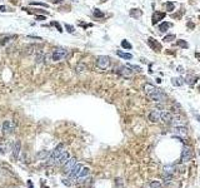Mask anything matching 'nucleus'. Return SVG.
<instances>
[{"instance_id": "nucleus-6", "label": "nucleus", "mask_w": 200, "mask_h": 188, "mask_svg": "<svg viewBox=\"0 0 200 188\" xmlns=\"http://www.w3.org/2000/svg\"><path fill=\"white\" fill-rule=\"evenodd\" d=\"M75 164H76V159H75V158H69L68 162L63 165V172H64L65 174H69L71 172V169L74 168Z\"/></svg>"}, {"instance_id": "nucleus-18", "label": "nucleus", "mask_w": 200, "mask_h": 188, "mask_svg": "<svg viewBox=\"0 0 200 188\" xmlns=\"http://www.w3.org/2000/svg\"><path fill=\"white\" fill-rule=\"evenodd\" d=\"M49 156H50V152H49V150H41V152H39V153L36 154V158L39 159V161H41V159L49 158Z\"/></svg>"}, {"instance_id": "nucleus-3", "label": "nucleus", "mask_w": 200, "mask_h": 188, "mask_svg": "<svg viewBox=\"0 0 200 188\" xmlns=\"http://www.w3.org/2000/svg\"><path fill=\"white\" fill-rule=\"evenodd\" d=\"M96 67L101 70H105L110 67V58L106 55H100L96 58Z\"/></svg>"}, {"instance_id": "nucleus-33", "label": "nucleus", "mask_w": 200, "mask_h": 188, "mask_svg": "<svg viewBox=\"0 0 200 188\" xmlns=\"http://www.w3.org/2000/svg\"><path fill=\"white\" fill-rule=\"evenodd\" d=\"M94 15H95V17H98V18H103V17H104V14H103L101 11H99L98 9H96L95 11H94Z\"/></svg>"}, {"instance_id": "nucleus-36", "label": "nucleus", "mask_w": 200, "mask_h": 188, "mask_svg": "<svg viewBox=\"0 0 200 188\" xmlns=\"http://www.w3.org/2000/svg\"><path fill=\"white\" fill-rule=\"evenodd\" d=\"M53 25H55V26H56V29H58L59 31H60V33H61V31H63V29H61V26H60V25H59L58 23H53Z\"/></svg>"}, {"instance_id": "nucleus-41", "label": "nucleus", "mask_w": 200, "mask_h": 188, "mask_svg": "<svg viewBox=\"0 0 200 188\" xmlns=\"http://www.w3.org/2000/svg\"><path fill=\"white\" fill-rule=\"evenodd\" d=\"M144 188H150V184L148 183V184H146V186H145V187H144Z\"/></svg>"}, {"instance_id": "nucleus-2", "label": "nucleus", "mask_w": 200, "mask_h": 188, "mask_svg": "<svg viewBox=\"0 0 200 188\" xmlns=\"http://www.w3.org/2000/svg\"><path fill=\"white\" fill-rule=\"evenodd\" d=\"M68 56V50L64 49V48H56L53 53H50V54L45 55V60L46 59H50V60L53 62H60V60H64V59H66Z\"/></svg>"}, {"instance_id": "nucleus-38", "label": "nucleus", "mask_w": 200, "mask_h": 188, "mask_svg": "<svg viewBox=\"0 0 200 188\" xmlns=\"http://www.w3.org/2000/svg\"><path fill=\"white\" fill-rule=\"evenodd\" d=\"M194 115H195L196 119H198V120H199V123H200V115L198 114V113H194Z\"/></svg>"}, {"instance_id": "nucleus-44", "label": "nucleus", "mask_w": 200, "mask_h": 188, "mask_svg": "<svg viewBox=\"0 0 200 188\" xmlns=\"http://www.w3.org/2000/svg\"><path fill=\"white\" fill-rule=\"evenodd\" d=\"M198 89H199V90H200V85H199V87H198Z\"/></svg>"}, {"instance_id": "nucleus-40", "label": "nucleus", "mask_w": 200, "mask_h": 188, "mask_svg": "<svg viewBox=\"0 0 200 188\" xmlns=\"http://www.w3.org/2000/svg\"><path fill=\"white\" fill-rule=\"evenodd\" d=\"M53 1H54V3H55V4H58V3H61V1H63V0H53Z\"/></svg>"}, {"instance_id": "nucleus-22", "label": "nucleus", "mask_w": 200, "mask_h": 188, "mask_svg": "<svg viewBox=\"0 0 200 188\" xmlns=\"http://www.w3.org/2000/svg\"><path fill=\"white\" fill-rule=\"evenodd\" d=\"M130 15H131L133 18H140V17L143 15V11L140 10V9H131Z\"/></svg>"}, {"instance_id": "nucleus-12", "label": "nucleus", "mask_w": 200, "mask_h": 188, "mask_svg": "<svg viewBox=\"0 0 200 188\" xmlns=\"http://www.w3.org/2000/svg\"><path fill=\"white\" fill-rule=\"evenodd\" d=\"M148 44L149 46L153 50H155V52H159V50H161V44L159 42H156V40L154 39V38H148Z\"/></svg>"}, {"instance_id": "nucleus-34", "label": "nucleus", "mask_w": 200, "mask_h": 188, "mask_svg": "<svg viewBox=\"0 0 200 188\" xmlns=\"http://www.w3.org/2000/svg\"><path fill=\"white\" fill-rule=\"evenodd\" d=\"M65 29L68 30V33H73V31H74V28L71 26V25H69V24H65Z\"/></svg>"}, {"instance_id": "nucleus-14", "label": "nucleus", "mask_w": 200, "mask_h": 188, "mask_svg": "<svg viewBox=\"0 0 200 188\" xmlns=\"http://www.w3.org/2000/svg\"><path fill=\"white\" fill-rule=\"evenodd\" d=\"M171 119H173V115H171V113L170 112H161L160 113V120H163L164 123H166V124H169V123H171Z\"/></svg>"}, {"instance_id": "nucleus-26", "label": "nucleus", "mask_w": 200, "mask_h": 188, "mask_svg": "<svg viewBox=\"0 0 200 188\" xmlns=\"http://www.w3.org/2000/svg\"><path fill=\"white\" fill-rule=\"evenodd\" d=\"M176 45L180 46V48H184V49H186L188 46H189L185 40H176Z\"/></svg>"}, {"instance_id": "nucleus-28", "label": "nucleus", "mask_w": 200, "mask_h": 188, "mask_svg": "<svg viewBox=\"0 0 200 188\" xmlns=\"http://www.w3.org/2000/svg\"><path fill=\"white\" fill-rule=\"evenodd\" d=\"M171 83H173V85L180 87L181 84H183V81H181L180 78H173V79H171Z\"/></svg>"}, {"instance_id": "nucleus-10", "label": "nucleus", "mask_w": 200, "mask_h": 188, "mask_svg": "<svg viewBox=\"0 0 200 188\" xmlns=\"http://www.w3.org/2000/svg\"><path fill=\"white\" fill-rule=\"evenodd\" d=\"M174 133L179 138H185L188 136V129L185 125H179V127H174Z\"/></svg>"}, {"instance_id": "nucleus-27", "label": "nucleus", "mask_w": 200, "mask_h": 188, "mask_svg": "<svg viewBox=\"0 0 200 188\" xmlns=\"http://www.w3.org/2000/svg\"><path fill=\"white\" fill-rule=\"evenodd\" d=\"M175 39H176V36H175L174 34H169V35H166V36H165L163 40H164V42L170 43V42H173V40H175Z\"/></svg>"}, {"instance_id": "nucleus-4", "label": "nucleus", "mask_w": 200, "mask_h": 188, "mask_svg": "<svg viewBox=\"0 0 200 188\" xmlns=\"http://www.w3.org/2000/svg\"><path fill=\"white\" fill-rule=\"evenodd\" d=\"M191 158H193V149L190 148L189 146H184L183 147V150H181V157H180L181 163L189 162Z\"/></svg>"}, {"instance_id": "nucleus-32", "label": "nucleus", "mask_w": 200, "mask_h": 188, "mask_svg": "<svg viewBox=\"0 0 200 188\" xmlns=\"http://www.w3.org/2000/svg\"><path fill=\"white\" fill-rule=\"evenodd\" d=\"M116 188H124V183H123V179H120V178H118L116 179Z\"/></svg>"}, {"instance_id": "nucleus-25", "label": "nucleus", "mask_w": 200, "mask_h": 188, "mask_svg": "<svg viewBox=\"0 0 200 188\" xmlns=\"http://www.w3.org/2000/svg\"><path fill=\"white\" fill-rule=\"evenodd\" d=\"M195 80H196V78L194 77V75H186V78H185V83L190 84V85H193Z\"/></svg>"}, {"instance_id": "nucleus-7", "label": "nucleus", "mask_w": 200, "mask_h": 188, "mask_svg": "<svg viewBox=\"0 0 200 188\" xmlns=\"http://www.w3.org/2000/svg\"><path fill=\"white\" fill-rule=\"evenodd\" d=\"M81 168H83V165L80 164V163H76V164L74 165V168L71 169V172L69 173V179L70 181H75L78 178V175H79Z\"/></svg>"}, {"instance_id": "nucleus-29", "label": "nucleus", "mask_w": 200, "mask_h": 188, "mask_svg": "<svg viewBox=\"0 0 200 188\" xmlns=\"http://www.w3.org/2000/svg\"><path fill=\"white\" fill-rule=\"evenodd\" d=\"M121 46H123L124 49H131V48H133L131 44L128 42V40H123V42H121Z\"/></svg>"}, {"instance_id": "nucleus-15", "label": "nucleus", "mask_w": 200, "mask_h": 188, "mask_svg": "<svg viewBox=\"0 0 200 188\" xmlns=\"http://www.w3.org/2000/svg\"><path fill=\"white\" fill-rule=\"evenodd\" d=\"M165 18V13H159V11H156L154 13V15H153V25H155L156 23H159L160 20H163V19Z\"/></svg>"}, {"instance_id": "nucleus-30", "label": "nucleus", "mask_w": 200, "mask_h": 188, "mask_svg": "<svg viewBox=\"0 0 200 188\" xmlns=\"http://www.w3.org/2000/svg\"><path fill=\"white\" fill-rule=\"evenodd\" d=\"M45 60V54H43V53H39L36 56V63H43Z\"/></svg>"}, {"instance_id": "nucleus-37", "label": "nucleus", "mask_w": 200, "mask_h": 188, "mask_svg": "<svg viewBox=\"0 0 200 188\" xmlns=\"http://www.w3.org/2000/svg\"><path fill=\"white\" fill-rule=\"evenodd\" d=\"M30 4H31V5H43V6H45V8L48 6L46 4H43V3H30Z\"/></svg>"}, {"instance_id": "nucleus-42", "label": "nucleus", "mask_w": 200, "mask_h": 188, "mask_svg": "<svg viewBox=\"0 0 200 188\" xmlns=\"http://www.w3.org/2000/svg\"><path fill=\"white\" fill-rule=\"evenodd\" d=\"M0 153H4V150H3V148H0Z\"/></svg>"}, {"instance_id": "nucleus-11", "label": "nucleus", "mask_w": 200, "mask_h": 188, "mask_svg": "<svg viewBox=\"0 0 200 188\" xmlns=\"http://www.w3.org/2000/svg\"><path fill=\"white\" fill-rule=\"evenodd\" d=\"M160 111H158V109H153V111H150L148 118L150 122H153V123H156V122L160 120Z\"/></svg>"}, {"instance_id": "nucleus-23", "label": "nucleus", "mask_w": 200, "mask_h": 188, "mask_svg": "<svg viewBox=\"0 0 200 188\" xmlns=\"http://www.w3.org/2000/svg\"><path fill=\"white\" fill-rule=\"evenodd\" d=\"M89 168L88 167H83L81 168V171H80V173H79V175H78V178H84V177H86L88 174H89Z\"/></svg>"}, {"instance_id": "nucleus-43", "label": "nucleus", "mask_w": 200, "mask_h": 188, "mask_svg": "<svg viewBox=\"0 0 200 188\" xmlns=\"http://www.w3.org/2000/svg\"><path fill=\"white\" fill-rule=\"evenodd\" d=\"M8 188H19V187H8Z\"/></svg>"}, {"instance_id": "nucleus-35", "label": "nucleus", "mask_w": 200, "mask_h": 188, "mask_svg": "<svg viewBox=\"0 0 200 188\" xmlns=\"http://www.w3.org/2000/svg\"><path fill=\"white\" fill-rule=\"evenodd\" d=\"M129 67H130L131 69H135L136 71H141V68H140V67H138V65H129Z\"/></svg>"}, {"instance_id": "nucleus-24", "label": "nucleus", "mask_w": 200, "mask_h": 188, "mask_svg": "<svg viewBox=\"0 0 200 188\" xmlns=\"http://www.w3.org/2000/svg\"><path fill=\"white\" fill-rule=\"evenodd\" d=\"M164 8H165V10L169 11V13H171L175 9V5H174V3H170V1H168V3H165L164 4Z\"/></svg>"}, {"instance_id": "nucleus-21", "label": "nucleus", "mask_w": 200, "mask_h": 188, "mask_svg": "<svg viewBox=\"0 0 200 188\" xmlns=\"http://www.w3.org/2000/svg\"><path fill=\"white\" fill-rule=\"evenodd\" d=\"M171 26L170 23H166V21H164V23H161L160 25H159V31H161V33H165L169 28Z\"/></svg>"}, {"instance_id": "nucleus-31", "label": "nucleus", "mask_w": 200, "mask_h": 188, "mask_svg": "<svg viewBox=\"0 0 200 188\" xmlns=\"http://www.w3.org/2000/svg\"><path fill=\"white\" fill-rule=\"evenodd\" d=\"M150 188H161V184L159 183L158 181H153V182H150Z\"/></svg>"}, {"instance_id": "nucleus-39", "label": "nucleus", "mask_w": 200, "mask_h": 188, "mask_svg": "<svg viewBox=\"0 0 200 188\" xmlns=\"http://www.w3.org/2000/svg\"><path fill=\"white\" fill-rule=\"evenodd\" d=\"M38 20H45V17H36Z\"/></svg>"}, {"instance_id": "nucleus-9", "label": "nucleus", "mask_w": 200, "mask_h": 188, "mask_svg": "<svg viewBox=\"0 0 200 188\" xmlns=\"http://www.w3.org/2000/svg\"><path fill=\"white\" fill-rule=\"evenodd\" d=\"M70 158V156H69V153L66 152V150H64V152L61 153L60 156L56 158V161H55V164H58V165H64L65 163L68 162V159Z\"/></svg>"}, {"instance_id": "nucleus-17", "label": "nucleus", "mask_w": 200, "mask_h": 188, "mask_svg": "<svg viewBox=\"0 0 200 188\" xmlns=\"http://www.w3.org/2000/svg\"><path fill=\"white\" fill-rule=\"evenodd\" d=\"M175 171H176V165H175V164H169V165H165V167H164V172H165V173H169V174H173L174 175Z\"/></svg>"}, {"instance_id": "nucleus-16", "label": "nucleus", "mask_w": 200, "mask_h": 188, "mask_svg": "<svg viewBox=\"0 0 200 188\" xmlns=\"http://www.w3.org/2000/svg\"><path fill=\"white\" fill-rule=\"evenodd\" d=\"M171 124L174 125V127H179V125H184V119L180 117V115H175L171 119Z\"/></svg>"}, {"instance_id": "nucleus-20", "label": "nucleus", "mask_w": 200, "mask_h": 188, "mask_svg": "<svg viewBox=\"0 0 200 188\" xmlns=\"http://www.w3.org/2000/svg\"><path fill=\"white\" fill-rule=\"evenodd\" d=\"M75 70H76L78 73H83V71L88 70V67H86V64H84V63H78L76 67H75Z\"/></svg>"}, {"instance_id": "nucleus-8", "label": "nucleus", "mask_w": 200, "mask_h": 188, "mask_svg": "<svg viewBox=\"0 0 200 188\" xmlns=\"http://www.w3.org/2000/svg\"><path fill=\"white\" fill-rule=\"evenodd\" d=\"M1 129H3V132H4V133L10 134V133H13V132L15 130V124L13 123L11 120H5L4 123H3Z\"/></svg>"}, {"instance_id": "nucleus-19", "label": "nucleus", "mask_w": 200, "mask_h": 188, "mask_svg": "<svg viewBox=\"0 0 200 188\" xmlns=\"http://www.w3.org/2000/svg\"><path fill=\"white\" fill-rule=\"evenodd\" d=\"M116 54H118V56H120V58H123V59H128V60H130V59L133 58V55H131L130 53H125V52H121V50H118Z\"/></svg>"}, {"instance_id": "nucleus-1", "label": "nucleus", "mask_w": 200, "mask_h": 188, "mask_svg": "<svg viewBox=\"0 0 200 188\" xmlns=\"http://www.w3.org/2000/svg\"><path fill=\"white\" fill-rule=\"evenodd\" d=\"M144 92H145L146 97L153 100V102H156V103H161V102H165L168 98V95L163 92V89H159V88H155L153 84H145L144 85Z\"/></svg>"}, {"instance_id": "nucleus-13", "label": "nucleus", "mask_w": 200, "mask_h": 188, "mask_svg": "<svg viewBox=\"0 0 200 188\" xmlns=\"http://www.w3.org/2000/svg\"><path fill=\"white\" fill-rule=\"evenodd\" d=\"M20 150H21V143L20 140H16L13 146V156H14L15 159L19 158V154H20Z\"/></svg>"}, {"instance_id": "nucleus-5", "label": "nucleus", "mask_w": 200, "mask_h": 188, "mask_svg": "<svg viewBox=\"0 0 200 188\" xmlns=\"http://www.w3.org/2000/svg\"><path fill=\"white\" fill-rule=\"evenodd\" d=\"M118 73L124 78H131L133 77V70H131V68L129 67V65H123V67H120L118 69Z\"/></svg>"}]
</instances>
